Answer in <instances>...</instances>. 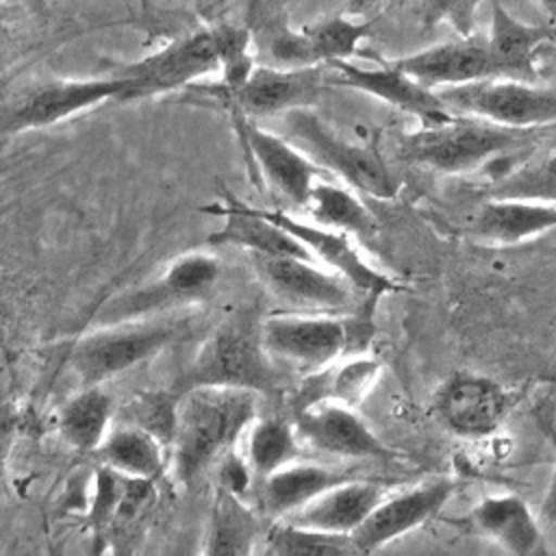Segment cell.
I'll return each mask as SVG.
<instances>
[{"label":"cell","instance_id":"obj_1","mask_svg":"<svg viewBox=\"0 0 556 556\" xmlns=\"http://www.w3.org/2000/svg\"><path fill=\"white\" fill-rule=\"evenodd\" d=\"M261 393L237 387H191L176 402V428L169 445L172 471L193 484L235 450L258 417Z\"/></svg>","mask_w":556,"mask_h":556},{"label":"cell","instance_id":"obj_2","mask_svg":"<svg viewBox=\"0 0 556 556\" xmlns=\"http://www.w3.org/2000/svg\"><path fill=\"white\" fill-rule=\"evenodd\" d=\"M371 315V306L348 315L276 313L258 324V334L276 367L306 376L343 356L361 354L374 332Z\"/></svg>","mask_w":556,"mask_h":556},{"label":"cell","instance_id":"obj_3","mask_svg":"<svg viewBox=\"0 0 556 556\" xmlns=\"http://www.w3.org/2000/svg\"><path fill=\"white\" fill-rule=\"evenodd\" d=\"M534 139V130L508 128L456 113L452 119L421 126L402 137L400 156L441 174H467L510 154Z\"/></svg>","mask_w":556,"mask_h":556},{"label":"cell","instance_id":"obj_4","mask_svg":"<svg viewBox=\"0 0 556 556\" xmlns=\"http://www.w3.org/2000/svg\"><path fill=\"white\" fill-rule=\"evenodd\" d=\"M280 128L291 143H295L315 165L326 174H334L358 193L387 200L397 193V180L384 165L382 156L361 143L339 137L311 106L293 109L278 115Z\"/></svg>","mask_w":556,"mask_h":556},{"label":"cell","instance_id":"obj_5","mask_svg":"<svg viewBox=\"0 0 556 556\" xmlns=\"http://www.w3.org/2000/svg\"><path fill=\"white\" fill-rule=\"evenodd\" d=\"M176 330V324L163 317L102 324L74 343L67 363L80 387L104 384L156 356L172 343Z\"/></svg>","mask_w":556,"mask_h":556},{"label":"cell","instance_id":"obj_6","mask_svg":"<svg viewBox=\"0 0 556 556\" xmlns=\"http://www.w3.org/2000/svg\"><path fill=\"white\" fill-rule=\"evenodd\" d=\"M204 384L250 389L261 395L276 391L278 367L263 350L258 326L228 321L202 341L185 376V389Z\"/></svg>","mask_w":556,"mask_h":556},{"label":"cell","instance_id":"obj_7","mask_svg":"<svg viewBox=\"0 0 556 556\" xmlns=\"http://www.w3.org/2000/svg\"><path fill=\"white\" fill-rule=\"evenodd\" d=\"M128 87L130 78L124 74L46 80L0 104V135L48 128L109 100L119 102Z\"/></svg>","mask_w":556,"mask_h":556},{"label":"cell","instance_id":"obj_8","mask_svg":"<svg viewBox=\"0 0 556 556\" xmlns=\"http://www.w3.org/2000/svg\"><path fill=\"white\" fill-rule=\"evenodd\" d=\"M437 93L454 113L508 128L534 130L556 122V87L539 85L536 80L493 76Z\"/></svg>","mask_w":556,"mask_h":556},{"label":"cell","instance_id":"obj_9","mask_svg":"<svg viewBox=\"0 0 556 556\" xmlns=\"http://www.w3.org/2000/svg\"><path fill=\"white\" fill-rule=\"evenodd\" d=\"M265 289L282 304L302 313L348 315L376 304L365 302L339 274L302 256H252Z\"/></svg>","mask_w":556,"mask_h":556},{"label":"cell","instance_id":"obj_10","mask_svg":"<svg viewBox=\"0 0 556 556\" xmlns=\"http://www.w3.org/2000/svg\"><path fill=\"white\" fill-rule=\"evenodd\" d=\"M222 276V265L213 254L187 252L174 258L163 274L137 289L111 300L100 313L102 324L146 319L148 315L208 298Z\"/></svg>","mask_w":556,"mask_h":556},{"label":"cell","instance_id":"obj_11","mask_svg":"<svg viewBox=\"0 0 556 556\" xmlns=\"http://www.w3.org/2000/svg\"><path fill=\"white\" fill-rule=\"evenodd\" d=\"M215 72H219V35L217 26H208L126 65L119 74L130 78V87L119 102L169 93Z\"/></svg>","mask_w":556,"mask_h":556},{"label":"cell","instance_id":"obj_12","mask_svg":"<svg viewBox=\"0 0 556 556\" xmlns=\"http://www.w3.org/2000/svg\"><path fill=\"white\" fill-rule=\"evenodd\" d=\"M261 215L269 222L278 224L287 232H291L326 269L339 274L352 289L369 304H378V300L391 291H397L400 285L378 267L365 261L358 248L352 243L350 235L343 230H334L308 219H300L285 211H269L256 206Z\"/></svg>","mask_w":556,"mask_h":556},{"label":"cell","instance_id":"obj_13","mask_svg":"<svg viewBox=\"0 0 556 556\" xmlns=\"http://www.w3.org/2000/svg\"><path fill=\"white\" fill-rule=\"evenodd\" d=\"M328 85V67L254 65L250 76L232 91H222L232 115L261 119L278 117L293 109L311 106Z\"/></svg>","mask_w":556,"mask_h":556},{"label":"cell","instance_id":"obj_14","mask_svg":"<svg viewBox=\"0 0 556 556\" xmlns=\"http://www.w3.org/2000/svg\"><path fill=\"white\" fill-rule=\"evenodd\" d=\"M513 395L493 378L471 371L447 376L434 393L437 419L460 439H484L500 430Z\"/></svg>","mask_w":556,"mask_h":556},{"label":"cell","instance_id":"obj_15","mask_svg":"<svg viewBox=\"0 0 556 556\" xmlns=\"http://www.w3.org/2000/svg\"><path fill=\"white\" fill-rule=\"evenodd\" d=\"M232 117L261 178L293 206H304L313 185L326 172L278 130H269L250 117Z\"/></svg>","mask_w":556,"mask_h":556},{"label":"cell","instance_id":"obj_16","mask_svg":"<svg viewBox=\"0 0 556 556\" xmlns=\"http://www.w3.org/2000/svg\"><path fill=\"white\" fill-rule=\"evenodd\" d=\"M328 67V83L363 91L378 98L404 113H410L421 126H432L452 119L456 113L441 100V96L413 76H408L397 63L382 67H361L348 61H334Z\"/></svg>","mask_w":556,"mask_h":556},{"label":"cell","instance_id":"obj_17","mask_svg":"<svg viewBox=\"0 0 556 556\" xmlns=\"http://www.w3.org/2000/svg\"><path fill=\"white\" fill-rule=\"evenodd\" d=\"M454 480L437 478L397 493H387L352 532L358 554H369L424 526L454 495Z\"/></svg>","mask_w":556,"mask_h":556},{"label":"cell","instance_id":"obj_18","mask_svg":"<svg viewBox=\"0 0 556 556\" xmlns=\"http://www.w3.org/2000/svg\"><path fill=\"white\" fill-rule=\"evenodd\" d=\"M300 443L328 456L389 460L393 452L356 415V408L317 402L295 410L293 417Z\"/></svg>","mask_w":556,"mask_h":556},{"label":"cell","instance_id":"obj_19","mask_svg":"<svg viewBox=\"0 0 556 556\" xmlns=\"http://www.w3.org/2000/svg\"><path fill=\"white\" fill-rule=\"evenodd\" d=\"M395 63L419 85L432 91L495 76L486 39H478L473 35L430 46L415 54L402 56Z\"/></svg>","mask_w":556,"mask_h":556},{"label":"cell","instance_id":"obj_20","mask_svg":"<svg viewBox=\"0 0 556 556\" xmlns=\"http://www.w3.org/2000/svg\"><path fill=\"white\" fill-rule=\"evenodd\" d=\"M549 28L517 20L500 0H491V28L486 50L493 74L515 80H539L541 54Z\"/></svg>","mask_w":556,"mask_h":556},{"label":"cell","instance_id":"obj_21","mask_svg":"<svg viewBox=\"0 0 556 556\" xmlns=\"http://www.w3.org/2000/svg\"><path fill=\"white\" fill-rule=\"evenodd\" d=\"M556 228V202L493 195L469 224V237L489 245H515Z\"/></svg>","mask_w":556,"mask_h":556},{"label":"cell","instance_id":"obj_22","mask_svg":"<svg viewBox=\"0 0 556 556\" xmlns=\"http://www.w3.org/2000/svg\"><path fill=\"white\" fill-rule=\"evenodd\" d=\"M213 215L224 217V226L208 237L213 245H235L250 256H302L313 258L308 250L285 228L269 222L265 215L245 202L226 195V200L213 208Z\"/></svg>","mask_w":556,"mask_h":556},{"label":"cell","instance_id":"obj_23","mask_svg":"<svg viewBox=\"0 0 556 556\" xmlns=\"http://www.w3.org/2000/svg\"><path fill=\"white\" fill-rule=\"evenodd\" d=\"M387 493V484L354 476L326 489L306 506L282 519L326 532L352 534Z\"/></svg>","mask_w":556,"mask_h":556},{"label":"cell","instance_id":"obj_24","mask_svg":"<svg viewBox=\"0 0 556 556\" xmlns=\"http://www.w3.org/2000/svg\"><path fill=\"white\" fill-rule=\"evenodd\" d=\"M382 363L367 354L343 356L313 374H306L293 393V410L317 402H334L356 408L376 387Z\"/></svg>","mask_w":556,"mask_h":556},{"label":"cell","instance_id":"obj_25","mask_svg":"<svg viewBox=\"0 0 556 556\" xmlns=\"http://www.w3.org/2000/svg\"><path fill=\"white\" fill-rule=\"evenodd\" d=\"M356 473L328 467V465H315V463H289L274 473L261 478L258 489V506L265 517L282 519L298 508L306 506L311 500H315L326 489L354 478Z\"/></svg>","mask_w":556,"mask_h":556},{"label":"cell","instance_id":"obj_26","mask_svg":"<svg viewBox=\"0 0 556 556\" xmlns=\"http://www.w3.org/2000/svg\"><path fill=\"white\" fill-rule=\"evenodd\" d=\"M473 523L506 552L534 556L547 552L543 532L528 502L515 493L489 495L471 510Z\"/></svg>","mask_w":556,"mask_h":556},{"label":"cell","instance_id":"obj_27","mask_svg":"<svg viewBox=\"0 0 556 556\" xmlns=\"http://www.w3.org/2000/svg\"><path fill=\"white\" fill-rule=\"evenodd\" d=\"M165 447L167 445L152 432L122 421L109 430L96 454L104 467L119 476L154 482L163 476L167 465Z\"/></svg>","mask_w":556,"mask_h":556},{"label":"cell","instance_id":"obj_28","mask_svg":"<svg viewBox=\"0 0 556 556\" xmlns=\"http://www.w3.org/2000/svg\"><path fill=\"white\" fill-rule=\"evenodd\" d=\"M113 428V400L102 384L80 387L59 413V434L78 452H96Z\"/></svg>","mask_w":556,"mask_h":556},{"label":"cell","instance_id":"obj_29","mask_svg":"<svg viewBox=\"0 0 556 556\" xmlns=\"http://www.w3.org/2000/svg\"><path fill=\"white\" fill-rule=\"evenodd\" d=\"M265 530L243 497L217 489L206 532V554H250Z\"/></svg>","mask_w":556,"mask_h":556},{"label":"cell","instance_id":"obj_30","mask_svg":"<svg viewBox=\"0 0 556 556\" xmlns=\"http://www.w3.org/2000/svg\"><path fill=\"white\" fill-rule=\"evenodd\" d=\"M302 208L308 213L311 222L343 230L348 235L371 237L378 228L376 217L358 198V191L348 185L324 180V176L313 185Z\"/></svg>","mask_w":556,"mask_h":556},{"label":"cell","instance_id":"obj_31","mask_svg":"<svg viewBox=\"0 0 556 556\" xmlns=\"http://www.w3.org/2000/svg\"><path fill=\"white\" fill-rule=\"evenodd\" d=\"M300 447L293 421L280 417H256L245 432V458L256 478L298 460Z\"/></svg>","mask_w":556,"mask_h":556},{"label":"cell","instance_id":"obj_32","mask_svg":"<svg viewBox=\"0 0 556 556\" xmlns=\"http://www.w3.org/2000/svg\"><path fill=\"white\" fill-rule=\"evenodd\" d=\"M263 549L278 556L315 554V556H348L358 554L352 534L326 532L308 526H298L287 519H274L263 536Z\"/></svg>","mask_w":556,"mask_h":556},{"label":"cell","instance_id":"obj_33","mask_svg":"<svg viewBox=\"0 0 556 556\" xmlns=\"http://www.w3.org/2000/svg\"><path fill=\"white\" fill-rule=\"evenodd\" d=\"M374 20H354L352 15H337L313 26L302 28L306 35L308 52L315 65H330L348 61L358 50L361 41L369 35Z\"/></svg>","mask_w":556,"mask_h":556},{"label":"cell","instance_id":"obj_34","mask_svg":"<svg viewBox=\"0 0 556 556\" xmlns=\"http://www.w3.org/2000/svg\"><path fill=\"white\" fill-rule=\"evenodd\" d=\"M493 195L556 202V152H552L541 163L521 167L510 176H506L504 180H500Z\"/></svg>","mask_w":556,"mask_h":556},{"label":"cell","instance_id":"obj_35","mask_svg":"<svg viewBox=\"0 0 556 556\" xmlns=\"http://www.w3.org/2000/svg\"><path fill=\"white\" fill-rule=\"evenodd\" d=\"M176 402L178 397L172 400L165 393H143L130 402V417L126 424H135L152 432L169 447L176 428Z\"/></svg>","mask_w":556,"mask_h":556},{"label":"cell","instance_id":"obj_36","mask_svg":"<svg viewBox=\"0 0 556 556\" xmlns=\"http://www.w3.org/2000/svg\"><path fill=\"white\" fill-rule=\"evenodd\" d=\"M480 2L482 0H421L419 17L426 28L447 24L458 33V37H469L473 33Z\"/></svg>","mask_w":556,"mask_h":556},{"label":"cell","instance_id":"obj_37","mask_svg":"<svg viewBox=\"0 0 556 556\" xmlns=\"http://www.w3.org/2000/svg\"><path fill=\"white\" fill-rule=\"evenodd\" d=\"M213 469L217 476V489L235 493L239 497H243L248 493V489L252 486V480L256 478L245 454L241 456V454H237V450L226 452Z\"/></svg>","mask_w":556,"mask_h":556},{"label":"cell","instance_id":"obj_38","mask_svg":"<svg viewBox=\"0 0 556 556\" xmlns=\"http://www.w3.org/2000/svg\"><path fill=\"white\" fill-rule=\"evenodd\" d=\"M285 4L287 0H248L243 24L252 30V35H258L282 22Z\"/></svg>","mask_w":556,"mask_h":556},{"label":"cell","instance_id":"obj_39","mask_svg":"<svg viewBox=\"0 0 556 556\" xmlns=\"http://www.w3.org/2000/svg\"><path fill=\"white\" fill-rule=\"evenodd\" d=\"M13 389V367L7 350L0 345V404H4Z\"/></svg>","mask_w":556,"mask_h":556},{"label":"cell","instance_id":"obj_40","mask_svg":"<svg viewBox=\"0 0 556 556\" xmlns=\"http://www.w3.org/2000/svg\"><path fill=\"white\" fill-rule=\"evenodd\" d=\"M541 72L545 74H556V28H549L547 41L543 46L541 54Z\"/></svg>","mask_w":556,"mask_h":556},{"label":"cell","instance_id":"obj_41","mask_svg":"<svg viewBox=\"0 0 556 556\" xmlns=\"http://www.w3.org/2000/svg\"><path fill=\"white\" fill-rule=\"evenodd\" d=\"M384 2L387 0H345V15L365 17V15H371Z\"/></svg>","mask_w":556,"mask_h":556},{"label":"cell","instance_id":"obj_42","mask_svg":"<svg viewBox=\"0 0 556 556\" xmlns=\"http://www.w3.org/2000/svg\"><path fill=\"white\" fill-rule=\"evenodd\" d=\"M541 428L547 434V439H549V443H552V447L556 452V426H554V421L547 415H541Z\"/></svg>","mask_w":556,"mask_h":556},{"label":"cell","instance_id":"obj_43","mask_svg":"<svg viewBox=\"0 0 556 556\" xmlns=\"http://www.w3.org/2000/svg\"><path fill=\"white\" fill-rule=\"evenodd\" d=\"M541 4V9L552 17L556 20V0H536Z\"/></svg>","mask_w":556,"mask_h":556},{"label":"cell","instance_id":"obj_44","mask_svg":"<svg viewBox=\"0 0 556 556\" xmlns=\"http://www.w3.org/2000/svg\"><path fill=\"white\" fill-rule=\"evenodd\" d=\"M4 2H15V0H0V4H4Z\"/></svg>","mask_w":556,"mask_h":556}]
</instances>
